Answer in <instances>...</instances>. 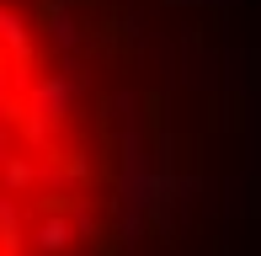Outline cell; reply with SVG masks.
I'll list each match as a JSON object with an SVG mask.
<instances>
[{"label":"cell","mask_w":261,"mask_h":256,"mask_svg":"<svg viewBox=\"0 0 261 256\" xmlns=\"http://www.w3.org/2000/svg\"><path fill=\"white\" fill-rule=\"evenodd\" d=\"M107 0H0V256H123L134 86Z\"/></svg>","instance_id":"obj_1"}]
</instances>
